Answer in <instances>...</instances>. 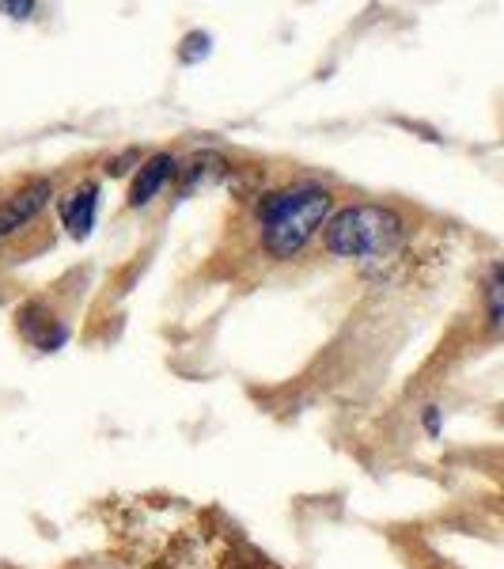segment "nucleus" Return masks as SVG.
Instances as JSON below:
<instances>
[{"mask_svg":"<svg viewBox=\"0 0 504 569\" xmlns=\"http://www.w3.org/2000/svg\"><path fill=\"white\" fill-rule=\"evenodd\" d=\"M205 53H209V39H205V34H190L187 50H182V61H201Z\"/></svg>","mask_w":504,"mask_h":569,"instance_id":"7","label":"nucleus"},{"mask_svg":"<svg viewBox=\"0 0 504 569\" xmlns=\"http://www.w3.org/2000/svg\"><path fill=\"white\" fill-rule=\"evenodd\" d=\"M490 319H493V327L504 330V266L490 281Z\"/></svg>","mask_w":504,"mask_h":569,"instance_id":"6","label":"nucleus"},{"mask_svg":"<svg viewBox=\"0 0 504 569\" xmlns=\"http://www.w3.org/2000/svg\"><path fill=\"white\" fill-rule=\"evenodd\" d=\"M425 429H429L433 437H440V410H436V407H429V410H425Z\"/></svg>","mask_w":504,"mask_h":569,"instance_id":"9","label":"nucleus"},{"mask_svg":"<svg viewBox=\"0 0 504 569\" xmlns=\"http://www.w3.org/2000/svg\"><path fill=\"white\" fill-rule=\"evenodd\" d=\"M95 213H99L95 182H80V187L61 201V224H65L69 236H77V240H84L91 228H95Z\"/></svg>","mask_w":504,"mask_h":569,"instance_id":"5","label":"nucleus"},{"mask_svg":"<svg viewBox=\"0 0 504 569\" xmlns=\"http://www.w3.org/2000/svg\"><path fill=\"white\" fill-rule=\"evenodd\" d=\"M334 194L319 182H296L262 201V247L278 262L296 259L326 224Z\"/></svg>","mask_w":504,"mask_h":569,"instance_id":"1","label":"nucleus"},{"mask_svg":"<svg viewBox=\"0 0 504 569\" xmlns=\"http://www.w3.org/2000/svg\"><path fill=\"white\" fill-rule=\"evenodd\" d=\"M326 251L353 262H387L402 251V217L383 206H350L323 228Z\"/></svg>","mask_w":504,"mask_h":569,"instance_id":"2","label":"nucleus"},{"mask_svg":"<svg viewBox=\"0 0 504 569\" xmlns=\"http://www.w3.org/2000/svg\"><path fill=\"white\" fill-rule=\"evenodd\" d=\"M175 176V156L171 152H155L141 163V171L133 176L130 187V209H144L149 201L168 187V179Z\"/></svg>","mask_w":504,"mask_h":569,"instance_id":"4","label":"nucleus"},{"mask_svg":"<svg viewBox=\"0 0 504 569\" xmlns=\"http://www.w3.org/2000/svg\"><path fill=\"white\" fill-rule=\"evenodd\" d=\"M50 198H53L50 179L23 182V187L16 190L12 198H4V206H0V236H12V232H20V228L31 224V220L50 206Z\"/></svg>","mask_w":504,"mask_h":569,"instance_id":"3","label":"nucleus"},{"mask_svg":"<svg viewBox=\"0 0 504 569\" xmlns=\"http://www.w3.org/2000/svg\"><path fill=\"white\" fill-rule=\"evenodd\" d=\"M0 12H12L16 20H23V16L34 12V4H8V0H0Z\"/></svg>","mask_w":504,"mask_h":569,"instance_id":"8","label":"nucleus"}]
</instances>
